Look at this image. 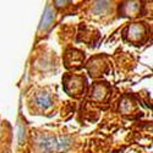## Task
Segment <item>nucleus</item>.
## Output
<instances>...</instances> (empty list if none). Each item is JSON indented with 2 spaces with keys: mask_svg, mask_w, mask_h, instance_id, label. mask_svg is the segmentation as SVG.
Masks as SVG:
<instances>
[{
  "mask_svg": "<svg viewBox=\"0 0 153 153\" xmlns=\"http://www.w3.org/2000/svg\"><path fill=\"white\" fill-rule=\"evenodd\" d=\"M36 104L41 109H48L52 105V98H50V96L48 93L43 92L36 97Z\"/></svg>",
  "mask_w": 153,
  "mask_h": 153,
  "instance_id": "f03ea898",
  "label": "nucleus"
},
{
  "mask_svg": "<svg viewBox=\"0 0 153 153\" xmlns=\"http://www.w3.org/2000/svg\"><path fill=\"white\" fill-rule=\"evenodd\" d=\"M53 19H54V12L50 9H47L44 12V16L42 19V22H41V28H43V30L48 28L50 25H52Z\"/></svg>",
  "mask_w": 153,
  "mask_h": 153,
  "instance_id": "7ed1b4c3",
  "label": "nucleus"
},
{
  "mask_svg": "<svg viewBox=\"0 0 153 153\" xmlns=\"http://www.w3.org/2000/svg\"><path fill=\"white\" fill-rule=\"evenodd\" d=\"M142 33H143V27L140 23H135V25H132V26L129 28V34H130V37L132 38V39L141 37Z\"/></svg>",
  "mask_w": 153,
  "mask_h": 153,
  "instance_id": "20e7f679",
  "label": "nucleus"
},
{
  "mask_svg": "<svg viewBox=\"0 0 153 153\" xmlns=\"http://www.w3.org/2000/svg\"><path fill=\"white\" fill-rule=\"evenodd\" d=\"M39 145H41V148L44 152H50L58 146V142L50 136H43L41 138V141H39Z\"/></svg>",
  "mask_w": 153,
  "mask_h": 153,
  "instance_id": "f257e3e1",
  "label": "nucleus"
}]
</instances>
